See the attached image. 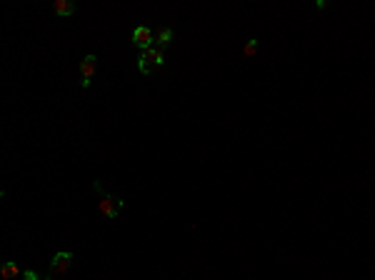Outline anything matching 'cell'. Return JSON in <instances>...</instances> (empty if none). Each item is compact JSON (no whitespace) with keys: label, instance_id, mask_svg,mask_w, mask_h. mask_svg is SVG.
Wrapping results in <instances>:
<instances>
[{"label":"cell","instance_id":"1","mask_svg":"<svg viewBox=\"0 0 375 280\" xmlns=\"http://www.w3.org/2000/svg\"><path fill=\"white\" fill-rule=\"evenodd\" d=\"M163 63H165V50H160V48H150V50H143L140 58H138V70L143 75H153L155 70H160L163 68Z\"/></svg>","mask_w":375,"mask_h":280},{"label":"cell","instance_id":"2","mask_svg":"<svg viewBox=\"0 0 375 280\" xmlns=\"http://www.w3.org/2000/svg\"><path fill=\"white\" fill-rule=\"evenodd\" d=\"M93 188L100 193V203H98V210L105 215V218H110V220H115L118 215H120V210H123V200L120 198H115V195H110V193H105L103 190V185H100V180H95Z\"/></svg>","mask_w":375,"mask_h":280},{"label":"cell","instance_id":"3","mask_svg":"<svg viewBox=\"0 0 375 280\" xmlns=\"http://www.w3.org/2000/svg\"><path fill=\"white\" fill-rule=\"evenodd\" d=\"M75 255L73 253H55V258L50 260V268H48V273H45V278L43 280H53L55 275H65L68 270H70V265H73Z\"/></svg>","mask_w":375,"mask_h":280},{"label":"cell","instance_id":"4","mask_svg":"<svg viewBox=\"0 0 375 280\" xmlns=\"http://www.w3.org/2000/svg\"><path fill=\"white\" fill-rule=\"evenodd\" d=\"M133 45L135 48H140V50H150L153 45H155V33L150 30L148 25H138L135 30H133Z\"/></svg>","mask_w":375,"mask_h":280},{"label":"cell","instance_id":"5","mask_svg":"<svg viewBox=\"0 0 375 280\" xmlns=\"http://www.w3.org/2000/svg\"><path fill=\"white\" fill-rule=\"evenodd\" d=\"M95 70H98V58H95L93 53L80 60V85H83V88H90Z\"/></svg>","mask_w":375,"mask_h":280},{"label":"cell","instance_id":"6","mask_svg":"<svg viewBox=\"0 0 375 280\" xmlns=\"http://www.w3.org/2000/svg\"><path fill=\"white\" fill-rule=\"evenodd\" d=\"M23 275V270H20V265L15 260H8L3 263V268H0V278L3 280H15Z\"/></svg>","mask_w":375,"mask_h":280},{"label":"cell","instance_id":"7","mask_svg":"<svg viewBox=\"0 0 375 280\" xmlns=\"http://www.w3.org/2000/svg\"><path fill=\"white\" fill-rule=\"evenodd\" d=\"M53 10H55V15H60V18H70V15H75V3H70V0H55L53 3Z\"/></svg>","mask_w":375,"mask_h":280},{"label":"cell","instance_id":"8","mask_svg":"<svg viewBox=\"0 0 375 280\" xmlns=\"http://www.w3.org/2000/svg\"><path fill=\"white\" fill-rule=\"evenodd\" d=\"M173 38H175V33H173V28H160V33L155 35V48H160V50H165L170 43H173Z\"/></svg>","mask_w":375,"mask_h":280},{"label":"cell","instance_id":"9","mask_svg":"<svg viewBox=\"0 0 375 280\" xmlns=\"http://www.w3.org/2000/svg\"><path fill=\"white\" fill-rule=\"evenodd\" d=\"M258 50H260V43H258L255 38H253V40H248V43H245V48H243V53L248 58H253L255 53H258Z\"/></svg>","mask_w":375,"mask_h":280},{"label":"cell","instance_id":"10","mask_svg":"<svg viewBox=\"0 0 375 280\" xmlns=\"http://www.w3.org/2000/svg\"><path fill=\"white\" fill-rule=\"evenodd\" d=\"M23 280H43V278H38V273H33V270H23V275H20Z\"/></svg>","mask_w":375,"mask_h":280}]
</instances>
